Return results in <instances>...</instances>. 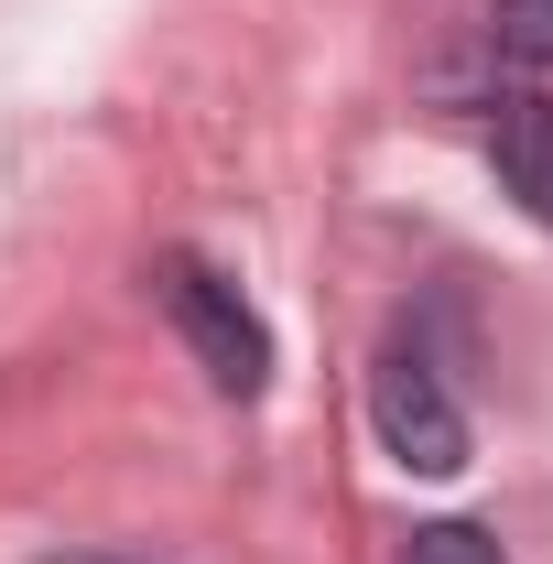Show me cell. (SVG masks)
<instances>
[{"label": "cell", "instance_id": "obj_1", "mask_svg": "<svg viewBox=\"0 0 553 564\" xmlns=\"http://www.w3.org/2000/svg\"><path fill=\"white\" fill-rule=\"evenodd\" d=\"M152 293H163L174 337L196 348V369H207L228 402H261V391H272V326L239 304V282L217 272V261H196V250H163V261H152Z\"/></svg>", "mask_w": 553, "mask_h": 564}, {"label": "cell", "instance_id": "obj_4", "mask_svg": "<svg viewBox=\"0 0 553 564\" xmlns=\"http://www.w3.org/2000/svg\"><path fill=\"white\" fill-rule=\"evenodd\" d=\"M402 564H499V532H478V521H423L413 543H402Z\"/></svg>", "mask_w": 553, "mask_h": 564}, {"label": "cell", "instance_id": "obj_2", "mask_svg": "<svg viewBox=\"0 0 553 564\" xmlns=\"http://www.w3.org/2000/svg\"><path fill=\"white\" fill-rule=\"evenodd\" d=\"M369 423H380L391 467H413V478H456V467L478 456L467 402L445 391V369H434L413 337H391V348H380V369H369Z\"/></svg>", "mask_w": 553, "mask_h": 564}, {"label": "cell", "instance_id": "obj_5", "mask_svg": "<svg viewBox=\"0 0 553 564\" xmlns=\"http://www.w3.org/2000/svg\"><path fill=\"white\" fill-rule=\"evenodd\" d=\"M488 33H499V55H510V66H553V0H499V22H488Z\"/></svg>", "mask_w": 553, "mask_h": 564}, {"label": "cell", "instance_id": "obj_3", "mask_svg": "<svg viewBox=\"0 0 553 564\" xmlns=\"http://www.w3.org/2000/svg\"><path fill=\"white\" fill-rule=\"evenodd\" d=\"M488 163H499V196H521V217L553 228V98L543 87L488 109Z\"/></svg>", "mask_w": 553, "mask_h": 564}]
</instances>
